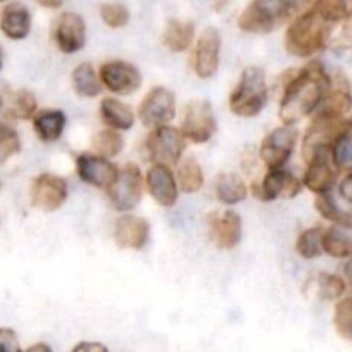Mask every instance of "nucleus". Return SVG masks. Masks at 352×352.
Here are the masks:
<instances>
[{"label": "nucleus", "mask_w": 352, "mask_h": 352, "mask_svg": "<svg viewBox=\"0 0 352 352\" xmlns=\"http://www.w3.org/2000/svg\"><path fill=\"white\" fill-rule=\"evenodd\" d=\"M323 232L322 227H311L306 229L305 232L299 234L298 243H296V251L305 260H313L318 258L323 251Z\"/></svg>", "instance_id": "nucleus-30"}, {"label": "nucleus", "mask_w": 352, "mask_h": 352, "mask_svg": "<svg viewBox=\"0 0 352 352\" xmlns=\"http://www.w3.org/2000/svg\"><path fill=\"white\" fill-rule=\"evenodd\" d=\"M19 337L12 329H0V352H19Z\"/></svg>", "instance_id": "nucleus-38"}, {"label": "nucleus", "mask_w": 352, "mask_h": 352, "mask_svg": "<svg viewBox=\"0 0 352 352\" xmlns=\"http://www.w3.org/2000/svg\"><path fill=\"white\" fill-rule=\"evenodd\" d=\"M113 239L124 250H143L150 241V223L143 217H119L113 227Z\"/></svg>", "instance_id": "nucleus-19"}, {"label": "nucleus", "mask_w": 352, "mask_h": 352, "mask_svg": "<svg viewBox=\"0 0 352 352\" xmlns=\"http://www.w3.org/2000/svg\"><path fill=\"white\" fill-rule=\"evenodd\" d=\"M2 60H3V58H2V50H0V69H2Z\"/></svg>", "instance_id": "nucleus-46"}, {"label": "nucleus", "mask_w": 352, "mask_h": 352, "mask_svg": "<svg viewBox=\"0 0 352 352\" xmlns=\"http://www.w3.org/2000/svg\"><path fill=\"white\" fill-rule=\"evenodd\" d=\"M76 170L82 182L98 189H109L119 174V168L109 158L96 153L79 155L76 158Z\"/></svg>", "instance_id": "nucleus-13"}, {"label": "nucleus", "mask_w": 352, "mask_h": 352, "mask_svg": "<svg viewBox=\"0 0 352 352\" xmlns=\"http://www.w3.org/2000/svg\"><path fill=\"white\" fill-rule=\"evenodd\" d=\"M72 88L78 93L79 96H85V98H95L102 93L103 82L100 74H96V71L93 69L91 64L85 62V64L78 65V67L72 71Z\"/></svg>", "instance_id": "nucleus-27"}, {"label": "nucleus", "mask_w": 352, "mask_h": 352, "mask_svg": "<svg viewBox=\"0 0 352 352\" xmlns=\"http://www.w3.org/2000/svg\"><path fill=\"white\" fill-rule=\"evenodd\" d=\"M146 186L151 198L164 208H170L177 203L179 184L168 165L153 164L146 172Z\"/></svg>", "instance_id": "nucleus-17"}, {"label": "nucleus", "mask_w": 352, "mask_h": 352, "mask_svg": "<svg viewBox=\"0 0 352 352\" xmlns=\"http://www.w3.org/2000/svg\"><path fill=\"white\" fill-rule=\"evenodd\" d=\"M215 195L219 198V201H222L223 205H237V203L246 199L248 186L239 174L222 172L217 177Z\"/></svg>", "instance_id": "nucleus-26"}, {"label": "nucleus", "mask_w": 352, "mask_h": 352, "mask_svg": "<svg viewBox=\"0 0 352 352\" xmlns=\"http://www.w3.org/2000/svg\"><path fill=\"white\" fill-rule=\"evenodd\" d=\"M333 325L340 337L352 342V298L344 299L336 306Z\"/></svg>", "instance_id": "nucleus-33"}, {"label": "nucleus", "mask_w": 352, "mask_h": 352, "mask_svg": "<svg viewBox=\"0 0 352 352\" xmlns=\"http://www.w3.org/2000/svg\"><path fill=\"white\" fill-rule=\"evenodd\" d=\"M323 251L333 258H347L352 254V226L337 222L323 232Z\"/></svg>", "instance_id": "nucleus-23"}, {"label": "nucleus", "mask_w": 352, "mask_h": 352, "mask_svg": "<svg viewBox=\"0 0 352 352\" xmlns=\"http://www.w3.org/2000/svg\"><path fill=\"white\" fill-rule=\"evenodd\" d=\"M91 148L96 155L105 158H113L122 151L124 148V138L117 129H103L96 133L91 140Z\"/></svg>", "instance_id": "nucleus-29"}, {"label": "nucleus", "mask_w": 352, "mask_h": 352, "mask_svg": "<svg viewBox=\"0 0 352 352\" xmlns=\"http://www.w3.org/2000/svg\"><path fill=\"white\" fill-rule=\"evenodd\" d=\"M138 117L146 127L167 126L175 117V95L164 86H157L143 98Z\"/></svg>", "instance_id": "nucleus-10"}, {"label": "nucleus", "mask_w": 352, "mask_h": 352, "mask_svg": "<svg viewBox=\"0 0 352 352\" xmlns=\"http://www.w3.org/2000/svg\"><path fill=\"white\" fill-rule=\"evenodd\" d=\"M181 131L191 143H206L217 133L212 105L205 100H192L184 107Z\"/></svg>", "instance_id": "nucleus-8"}, {"label": "nucleus", "mask_w": 352, "mask_h": 352, "mask_svg": "<svg viewBox=\"0 0 352 352\" xmlns=\"http://www.w3.org/2000/svg\"><path fill=\"white\" fill-rule=\"evenodd\" d=\"M103 86L116 95L127 96L140 89L143 82L140 69L126 60H110L100 67Z\"/></svg>", "instance_id": "nucleus-12"}, {"label": "nucleus", "mask_w": 352, "mask_h": 352, "mask_svg": "<svg viewBox=\"0 0 352 352\" xmlns=\"http://www.w3.org/2000/svg\"><path fill=\"white\" fill-rule=\"evenodd\" d=\"M330 86L332 79L320 62H309L302 71L296 72L282 96L278 110L282 122L296 126L299 120L311 116L323 103Z\"/></svg>", "instance_id": "nucleus-1"}, {"label": "nucleus", "mask_w": 352, "mask_h": 352, "mask_svg": "<svg viewBox=\"0 0 352 352\" xmlns=\"http://www.w3.org/2000/svg\"><path fill=\"white\" fill-rule=\"evenodd\" d=\"M344 117L330 116V113L320 112L313 119L309 127L306 129L302 138V158L306 164H311L320 153L332 150L333 143L346 133L347 127L342 122Z\"/></svg>", "instance_id": "nucleus-5"}, {"label": "nucleus", "mask_w": 352, "mask_h": 352, "mask_svg": "<svg viewBox=\"0 0 352 352\" xmlns=\"http://www.w3.org/2000/svg\"><path fill=\"white\" fill-rule=\"evenodd\" d=\"M12 105H14V113H16L17 119L26 120V119H33L34 113H36L38 103L33 93L26 91V89H19V91L14 93Z\"/></svg>", "instance_id": "nucleus-35"}, {"label": "nucleus", "mask_w": 352, "mask_h": 352, "mask_svg": "<svg viewBox=\"0 0 352 352\" xmlns=\"http://www.w3.org/2000/svg\"><path fill=\"white\" fill-rule=\"evenodd\" d=\"M299 140V131L291 124L272 131L261 141L260 157L268 168H278L291 158Z\"/></svg>", "instance_id": "nucleus-9"}, {"label": "nucleus", "mask_w": 352, "mask_h": 352, "mask_svg": "<svg viewBox=\"0 0 352 352\" xmlns=\"http://www.w3.org/2000/svg\"><path fill=\"white\" fill-rule=\"evenodd\" d=\"M301 0H253L241 12L237 24L246 33H272L296 12Z\"/></svg>", "instance_id": "nucleus-3"}, {"label": "nucleus", "mask_w": 352, "mask_h": 352, "mask_svg": "<svg viewBox=\"0 0 352 352\" xmlns=\"http://www.w3.org/2000/svg\"><path fill=\"white\" fill-rule=\"evenodd\" d=\"M302 182L282 167L268 168L260 186H254V196L261 201H274L277 198H296L301 192Z\"/></svg>", "instance_id": "nucleus-14"}, {"label": "nucleus", "mask_w": 352, "mask_h": 352, "mask_svg": "<svg viewBox=\"0 0 352 352\" xmlns=\"http://www.w3.org/2000/svg\"><path fill=\"white\" fill-rule=\"evenodd\" d=\"M203 182H205V175H203L201 165L191 157L182 158L177 164L179 189L191 195V192H198L203 188Z\"/></svg>", "instance_id": "nucleus-28"}, {"label": "nucleus", "mask_w": 352, "mask_h": 352, "mask_svg": "<svg viewBox=\"0 0 352 352\" xmlns=\"http://www.w3.org/2000/svg\"><path fill=\"white\" fill-rule=\"evenodd\" d=\"M100 17L109 28L119 30L129 23V10L122 3H102L100 6Z\"/></svg>", "instance_id": "nucleus-32"}, {"label": "nucleus", "mask_w": 352, "mask_h": 352, "mask_svg": "<svg viewBox=\"0 0 352 352\" xmlns=\"http://www.w3.org/2000/svg\"><path fill=\"white\" fill-rule=\"evenodd\" d=\"M346 275H347V278H349V282L352 284V260L346 265Z\"/></svg>", "instance_id": "nucleus-45"}, {"label": "nucleus", "mask_w": 352, "mask_h": 352, "mask_svg": "<svg viewBox=\"0 0 352 352\" xmlns=\"http://www.w3.org/2000/svg\"><path fill=\"white\" fill-rule=\"evenodd\" d=\"M188 138L181 129L172 126L155 127L146 140L148 157L153 164L177 165L186 150Z\"/></svg>", "instance_id": "nucleus-6"}, {"label": "nucleus", "mask_w": 352, "mask_h": 352, "mask_svg": "<svg viewBox=\"0 0 352 352\" xmlns=\"http://www.w3.org/2000/svg\"><path fill=\"white\" fill-rule=\"evenodd\" d=\"M28 351L30 352H36V351H43V352H50L52 349L47 346V344H34V346L28 347Z\"/></svg>", "instance_id": "nucleus-44"}, {"label": "nucleus", "mask_w": 352, "mask_h": 352, "mask_svg": "<svg viewBox=\"0 0 352 352\" xmlns=\"http://www.w3.org/2000/svg\"><path fill=\"white\" fill-rule=\"evenodd\" d=\"M330 151H323V153H320L311 164H308V170H306L305 179H302V184H305L309 191L313 192L332 191L333 184H336L337 181V174L329 162Z\"/></svg>", "instance_id": "nucleus-21"}, {"label": "nucleus", "mask_w": 352, "mask_h": 352, "mask_svg": "<svg viewBox=\"0 0 352 352\" xmlns=\"http://www.w3.org/2000/svg\"><path fill=\"white\" fill-rule=\"evenodd\" d=\"M41 7H47V9H58L62 7L64 0H36Z\"/></svg>", "instance_id": "nucleus-42"}, {"label": "nucleus", "mask_w": 352, "mask_h": 352, "mask_svg": "<svg viewBox=\"0 0 352 352\" xmlns=\"http://www.w3.org/2000/svg\"><path fill=\"white\" fill-rule=\"evenodd\" d=\"M336 47L340 48H352V14L347 16V21L344 23L339 36L336 40Z\"/></svg>", "instance_id": "nucleus-39"}, {"label": "nucleus", "mask_w": 352, "mask_h": 352, "mask_svg": "<svg viewBox=\"0 0 352 352\" xmlns=\"http://www.w3.org/2000/svg\"><path fill=\"white\" fill-rule=\"evenodd\" d=\"M192 40H195V24L191 21L168 19L164 34H162L164 47H167L174 54H179V52L188 50Z\"/></svg>", "instance_id": "nucleus-24"}, {"label": "nucleus", "mask_w": 352, "mask_h": 352, "mask_svg": "<svg viewBox=\"0 0 352 352\" xmlns=\"http://www.w3.org/2000/svg\"><path fill=\"white\" fill-rule=\"evenodd\" d=\"M339 191H340V196H342L347 203H352V174H349L346 179H344Z\"/></svg>", "instance_id": "nucleus-40"}, {"label": "nucleus", "mask_w": 352, "mask_h": 352, "mask_svg": "<svg viewBox=\"0 0 352 352\" xmlns=\"http://www.w3.org/2000/svg\"><path fill=\"white\" fill-rule=\"evenodd\" d=\"M0 31L9 40H24L31 31V14L21 2H10L0 14Z\"/></svg>", "instance_id": "nucleus-20"}, {"label": "nucleus", "mask_w": 352, "mask_h": 352, "mask_svg": "<svg viewBox=\"0 0 352 352\" xmlns=\"http://www.w3.org/2000/svg\"><path fill=\"white\" fill-rule=\"evenodd\" d=\"M220 48H222V38L219 30L206 28L198 38L195 48V72L198 78L210 79L217 74L220 64Z\"/></svg>", "instance_id": "nucleus-16"}, {"label": "nucleus", "mask_w": 352, "mask_h": 352, "mask_svg": "<svg viewBox=\"0 0 352 352\" xmlns=\"http://www.w3.org/2000/svg\"><path fill=\"white\" fill-rule=\"evenodd\" d=\"M315 208L318 210L320 215L327 220H332V222H344V212L339 208V205L336 203V199L332 198L330 191L327 192H316L315 199Z\"/></svg>", "instance_id": "nucleus-36"}, {"label": "nucleus", "mask_w": 352, "mask_h": 352, "mask_svg": "<svg viewBox=\"0 0 352 352\" xmlns=\"http://www.w3.org/2000/svg\"><path fill=\"white\" fill-rule=\"evenodd\" d=\"M330 157L339 170L352 172V138L349 134L344 133L342 136H339V140L333 143Z\"/></svg>", "instance_id": "nucleus-31"}, {"label": "nucleus", "mask_w": 352, "mask_h": 352, "mask_svg": "<svg viewBox=\"0 0 352 352\" xmlns=\"http://www.w3.org/2000/svg\"><path fill=\"white\" fill-rule=\"evenodd\" d=\"M320 287V298L323 299H337L344 294L346 291V284L342 278L336 277V275H322L318 280Z\"/></svg>", "instance_id": "nucleus-37"}, {"label": "nucleus", "mask_w": 352, "mask_h": 352, "mask_svg": "<svg viewBox=\"0 0 352 352\" xmlns=\"http://www.w3.org/2000/svg\"><path fill=\"white\" fill-rule=\"evenodd\" d=\"M333 23L313 7L299 16L285 33V50L294 57H311L329 45Z\"/></svg>", "instance_id": "nucleus-2"}, {"label": "nucleus", "mask_w": 352, "mask_h": 352, "mask_svg": "<svg viewBox=\"0 0 352 352\" xmlns=\"http://www.w3.org/2000/svg\"><path fill=\"white\" fill-rule=\"evenodd\" d=\"M95 352V351H107V347L103 344L98 342H81L74 347V352Z\"/></svg>", "instance_id": "nucleus-41"}, {"label": "nucleus", "mask_w": 352, "mask_h": 352, "mask_svg": "<svg viewBox=\"0 0 352 352\" xmlns=\"http://www.w3.org/2000/svg\"><path fill=\"white\" fill-rule=\"evenodd\" d=\"M339 2H340V7H342L344 14H346V17L351 16V14H352V0H339Z\"/></svg>", "instance_id": "nucleus-43"}, {"label": "nucleus", "mask_w": 352, "mask_h": 352, "mask_svg": "<svg viewBox=\"0 0 352 352\" xmlns=\"http://www.w3.org/2000/svg\"><path fill=\"white\" fill-rule=\"evenodd\" d=\"M65 124L67 119L62 110H41L33 117V129L43 143L57 141L64 133Z\"/></svg>", "instance_id": "nucleus-22"}, {"label": "nucleus", "mask_w": 352, "mask_h": 352, "mask_svg": "<svg viewBox=\"0 0 352 352\" xmlns=\"http://www.w3.org/2000/svg\"><path fill=\"white\" fill-rule=\"evenodd\" d=\"M109 199L117 212H131L136 208L143 196V175L134 164L124 165L109 189Z\"/></svg>", "instance_id": "nucleus-7"}, {"label": "nucleus", "mask_w": 352, "mask_h": 352, "mask_svg": "<svg viewBox=\"0 0 352 352\" xmlns=\"http://www.w3.org/2000/svg\"><path fill=\"white\" fill-rule=\"evenodd\" d=\"M268 102V86L265 71L260 67H246L239 82L230 93L229 107L239 117H256Z\"/></svg>", "instance_id": "nucleus-4"}, {"label": "nucleus", "mask_w": 352, "mask_h": 352, "mask_svg": "<svg viewBox=\"0 0 352 352\" xmlns=\"http://www.w3.org/2000/svg\"><path fill=\"white\" fill-rule=\"evenodd\" d=\"M100 116L109 127L117 131H127L134 126V112L129 105L117 98H103L100 105Z\"/></svg>", "instance_id": "nucleus-25"}, {"label": "nucleus", "mask_w": 352, "mask_h": 352, "mask_svg": "<svg viewBox=\"0 0 352 352\" xmlns=\"http://www.w3.org/2000/svg\"><path fill=\"white\" fill-rule=\"evenodd\" d=\"M0 2H6V0H0Z\"/></svg>", "instance_id": "nucleus-47"}, {"label": "nucleus", "mask_w": 352, "mask_h": 352, "mask_svg": "<svg viewBox=\"0 0 352 352\" xmlns=\"http://www.w3.org/2000/svg\"><path fill=\"white\" fill-rule=\"evenodd\" d=\"M67 182L54 174H40L33 179L30 188V201L34 208L55 212L67 201Z\"/></svg>", "instance_id": "nucleus-11"}, {"label": "nucleus", "mask_w": 352, "mask_h": 352, "mask_svg": "<svg viewBox=\"0 0 352 352\" xmlns=\"http://www.w3.org/2000/svg\"><path fill=\"white\" fill-rule=\"evenodd\" d=\"M54 40L62 54H76L86 43V24L79 14L64 12L54 24Z\"/></svg>", "instance_id": "nucleus-15"}, {"label": "nucleus", "mask_w": 352, "mask_h": 352, "mask_svg": "<svg viewBox=\"0 0 352 352\" xmlns=\"http://www.w3.org/2000/svg\"><path fill=\"white\" fill-rule=\"evenodd\" d=\"M210 236L213 243L222 250H232L241 243L243 237V220L239 213L227 210L222 215L219 213H210L208 217Z\"/></svg>", "instance_id": "nucleus-18"}, {"label": "nucleus", "mask_w": 352, "mask_h": 352, "mask_svg": "<svg viewBox=\"0 0 352 352\" xmlns=\"http://www.w3.org/2000/svg\"><path fill=\"white\" fill-rule=\"evenodd\" d=\"M21 141L16 131L7 124H0V165L19 153Z\"/></svg>", "instance_id": "nucleus-34"}]
</instances>
